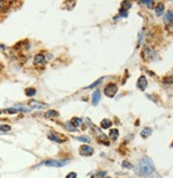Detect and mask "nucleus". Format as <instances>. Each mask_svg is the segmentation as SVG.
<instances>
[{"label":"nucleus","instance_id":"nucleus-1","mask_svg":"<svg viewBox=\"0 0 173 178\" xmlns=\"http://www.w3.org/2000/svg\"><path fill=\"white\" fill-rule=\"evenodd\" d=\"M155 171V165L153 160L150 157H143L137 165V172L140 176L150 177L153 175Z\"/></svg>","mask_w":173,"mask_h":178},{"label":"nucleus","instance_id":"nucleus-2","mask_svg":"<svg viewBox=\"0 0 173 178\" xmlns=\"http://www.w3.org/2000/svg\"><path fill=\"white\" fill-rule=\"evenodd\" d=\"M68 162L69 160H47V161L43 162V164L46 166H52V168H62V166L66 165Z\"/></svg>","mask_w":173,"mask_h":178},{"label":"nucleus","instance_id":"nucleus-3","mask_svg":"<svg viewBox=\"0 0 173 178\" xmlns=\"http://www.w3.org/2000/svg\"><path fill=\"white\" fill-rule=\"evenodd\" d=\"M117 92H118V86L115 83H108L106 88L104 89V94L107 97H110V98H113Z\"/></svg>","mask_w":173,"mask_h":178},{"label":"nucleus","instance_id":"nucleus-4","mask_svg":"<svg viewBox=\"0 0 173 178\" xmlns=\"http://www.w3.org/2000/svg\"><path fill=\"white\" fill-rule=\"evenodd\" d=\"M94 153V148L92 146L88 145H82V147L80 148V153L82 156H85V157H89V156L92 155Z\"/></svg>","mask_w":173,"mask_h":178},{"label":"nucleus","instance_id":"nucleus-5","mask_svg":"<svg viewBox=\"0 0 173 178\" xmlns=\"http://www.w3.org/2000/svg\"><path fill=\"white\" fill-rule=\"evenodd\" d=\"M137 86H138L139 90L145 91L146 89H147V86H148V80H147V78H146L145 76H140V77H139L138 81H137Z\"/></svg>","mask_w":173,"mask_h":178},{"label":"nucleus","instance_id":"nucleus-6","mask_svg":"<svg viewBox=\"0 0 173 178\" xmlns=\"http://www.w3.org/2000/svg\"><path fill=\"white\" fill-rule=\"evenodd\" d=\"M101 99V94H100V91L99 90H96L94 93H92V104H98V102L100 101Z\"/></svg>","mask_w":173,"mask_h":178},{"label":"nucleus","instance_id":"nucleus-7","mask_svg":"<svg viewBox=\"0 0 173 178\" xmlns=\"http://www.w3.org/2000/svg\"><path fill=\"white\" fill-rule=\"evenodd\" d=\"M46 62V59H45V55L39 53V55H36L34 57V64L38 65V64H44Z\"/></svg>","mask_w":173,"mask_h":178},{"label":"nucleus","instance_id":"nucleus-8","mask_svg":"<svg viewBox=\"0 0 173 178\" xmlns=\"http://www.w3.org/2000/svg\"><path fill=\"white\" fill-rule=\"evenodd\" d=\"M108 137H110V139H112L113 141L117 140V139H118V137H119V130H118V129H110Z\"/></svg>","mask_w":173,"mask_h":178},{"label":"nucleus","instance_id":"nucleus-9","mask_svg":"<svg viewBox=\"0 0 173 178\" xmlns=\"http://www.w3.org/2000/svg\"><path fill=\"white\" fill-rule=\"evenodd\" d=\"M82 124H83V121H82V119H80V117H74V119H71V122H70V125H72L74 128H77L79 126H81Z\"/></svg>","mask_w":173,"mask_h":178},{"label":"nucleus","instance_id":"nucleus-10","mask_svg":"<svg viewBox=\"0 0 173 178\" xmlns=\"http://www.w3.org/2000/svg\"><path fill=\"white\" fill-rule=\"evenodd\" d=\"M29 104H30V108H35V109H44L45 108V104H41V102H38L36 100H31Z\"/></svg>","mask_w":173,"mask_h":178},{"label":"nucleus","instance_id":"nucleus-11","mask_svg":"<svg viewBox=\"0 0 173 178\" xmlns=\"http://www.w3.org/2000/svg\"><path fill=\"white\" fill-rule=\"evenodd\" d=\"M164 11H165V6H164V3H158L156 8H155V14H156L157 16H160V15H163Z\"/></svg>","mask_w":173,"mask_h":178},{"label":"nucleus","instance_id":"nucleus-12","mask_svg":"<svg viewBox=\"0 0 173 178\" xmlns=\"http://www.w3.org/2000/svg\"><path fill=\"white\" fill-rule=\"evenodd\" d=\"M151 133H152V129H151L150 127H146L143 130H141L140 132V135L143 138V139H147L148 137H150Z\"/></svg>","mask_w":173,"mask_h":178},{"label":"nucleus","instance_id":"nucleus-13","mask_svg":"<svg viewBox=\"0 0 173 178\" xmlns=\"http://www.w3.org/2000/svg\"><path fill=\"white\" fill-rule=\"evenodd\" d=\"M112 124L113 123L110 121V119H102V122H101V128L102 129H108V128L112 127Z\"/></svg>","mask_w":173,"mask_h":178},{"label":"nucleus","instance_id":"nucleus-14","mask_svg":"<svg viewBox=\"0 0 173 178\" xmlns=\"http://www.w3.org/2000/svg\"><path fill=\"white\" fill-rule=\"evenodd\" d=\"M165 23L166 24H171L173 23V12L171 11H168L165 15Z\"/></svg>","mask_w":173,"mask_h":178},{"label":"nucleus","instance_id":"nucleus-15","mask_svg":"<svg viewBox=\"0 0 173 178\" xmlns=\"http://www.w3.org/2000/svg\"><path fill=\"white\" fill-rule=\"evenodd\" d=\"M131 6H132V3H131L130 1H123L122 3H121V9L124 11H128Z\"/></svg>","mask_w":173,"mask_h":178},{"label":"nucleus","instance_id":"nucleus-16","mask_svg":"<svg viewBox=\"0 0 173 178\" xmlns=\"http://www.w3.org/2000/svg\"><path fill=\"white\" fill-rule=\"evenodd\" d=\"M140 2L142 4H146V6H148L150 9H153V6H154V1H153V0H141Z\"/></svg>","mask_w":173,"mask_h":178},{"label":"nucleus","instance_id":"nucleus-17","mask_svg":"<svg viewBox=\"0 0 173 178\" xmlns=\"http://www.w3.org/2000/svg\"><path fill=\"white\" fill-rule=\"evenodd\" d=\"M36 94V91L34 89H27L26 90V95L27 96H34Z\"/></svg>","mask_w":173,"mask_h":178},{"label":"nucleus","instance_id":"nucleus-18","mask_svg":"<svg viewBox=\"0 0 173 178\" xmlns=\"http://www.w3.org/2000/svg\"><path fill=\"white\" fill-rule=\"evenodd\" d=\"M57 115V112L56 111H54V110H49L47 113L45 114V116L46 117H52V116H56Z\"/></svg>","mask_w":173,"mask_h":178},{"label":"nucleus","instance_id":"nucleus-19","mask_svg":"<svg viewBox=\"0 0 173 178\" xmlns=\"http://www.w3.org/2000/svg\"><path fill=\"white\" fill-rule=\"evenodd\" d=\"M102 81H103V78H100L99 80H97L96 82H94V83H92V84H90V85H89V86H87V88H86V89H92V88H95V86L99 85V84L101 83Z\"/></svg>","mask_w":173,"mask_h":178},{"label":"nucleus","instance_id":"nucleus-20","mask_svg":"<svg viewBox=\"0 0 173 178\" xmlns=\"http://www.w3.org/2000/svg\"><path fill=\"white\" fill-rule=\"evenodd\" d=\"M0 130L4 131V132H6V131H10L11 130V126H9V125H0Z\"/></svg>","mask_w":173,"mask_h":178},{"label":"nucleus","instance_id":"nucleus-21","mask_svg":"<svg viewBox=\"0 0 173 178\" xmlns=\"http://www.w3.org/2000/svg\"><path fill=\"white\" fill-rule=\"evenodd\" d=\"M48 137H49V139H50V140H52V141L57 142V143H61V142H63V141H62V140H59V139H57V138L55 137L54 134H52V133H50V134L48 135Z\"/></svg>","mask_w":173,"mask_h":178},{"label":"nucleus","instance_id":"nucleus-22","mask_svg":"<svg viewBox=\"0 0 173 178\" xmlns=\"http://www.w3.org/2000/svg\"><path fill=\"white\" fill-rule=\"evenodd\" d=\"M74 139H75V140H77V141L86 142V143H88V142L90 141V139H88V138H86V137H81V138H79V137H75Z\"/></svg>","mask_w":173,"mask_h":178},{"label":"nucleus","instance_id":"nucleus-23","mask_svg":"<svg viewBox=\"0 0 173 178\" xmlns=\"http://www.w3.org/2000/svg\"><path fill=\"white\" fill-rule=\"evenodd\" d=\"M122 168H125V169H133V165L128 161H123L122 162Z\"/></svg>","mask_w":173,"mask_h":178},{"label":"nucleus","instance_id":"nucleus-24","mask_svg":"<svg viewBox=\"0 0 173 178\" xmlns=\"http://www.w3.org/2000/svg\"><path fill=\"white\" fill-rule=\"evenodd\" d=\"M65 178H77V173L75 172H70L68 173L67 175H66Z\"/></svg>","mask_w":173,"mask_h":178},{"label":"nucleus","instance_id":"nucleus-25","mask_svg":"<svg viewBox=\"0 0 173 178\" xmlns=\"http://www.w3.org/2000/svg\"><path fill=\"white\" fill-rule=\"evenodd\" d=\"M120 15L121 16H124V17H128V11H124L121 9L120 10Z\"/></svg>","mask_w":173,"mask_h":178},{"label":"nucleus","instance_id":"nucleus-26","mask_svg":"<svg viewBox=\"0 0 173 178\" xmlns=\"http://www.w3.org/2000/svg\"><path fill=\"white\" fill-rule=\"evenodd\" d=\"M66 127L69 129V131H75V130H77V128L71 127V126H70V123H69V124H67V125H66Z\"/></svg>","mask_w":173,"mask_h":178},{"label":"nucleus","instance_id":"nucleus-27","mask_svg":"<svg viewBox=\"0 0 173 178\" xmlns=\"http://www.w3.org/2000/svg\"><path fill=\"white\" fill-rule=\"evenodd\" d=\"M105 175H106L105 172H100V174H98V177H103V176H105Z\"/></svg>","mask_w":173,"mask_h":178},{"label":"nucleus","instance_id":"nucleus-28","mask_svg":"<svg viewBox=\"0 0 173 178\" xmlns=\"http://www.w3.org/2000/svg\"><path fill=\"white\" fill-rule=\"evenodd\" d=\"M2 6H3V3H2V1H0V11L2 10Z\"/></svg>","mask_w":173,"mask_h":178},{"label":"nucleus","instance_id":"nucleus-29","mask_svg":"<svg viewBox=\"0 0 173 178\" xmlns=\"http://www.w3.org/2000/svg\"><path fill=\"white\" fill-rule=\"evenodd\" d=\"M105 178H110V177H105Z\"/></svg>","mask_w":173,"mask_h":178}]
</instances>
